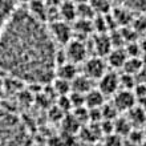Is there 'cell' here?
<instances>
[{"label": "cell", "mask_w": 146, "mask_h": 146, "mask_svg": "<svg viewBox=\"0 0 146 146\" xmlns=\"http://www.w3.org/2000/svg\"><path fill=\"white\" fill-rule=\"evenodd\" d=\"M123 49L126 52L127 57H141L142 56V52H141V46H139L138 41H131L125 44Z\"/></svg>", "instance_id": "cell-28"}, {"label": "cell", "mask_w": 146, "mask_h": 146, "mask_svg": "<svg viewBox=\"0 0 146 146\" xmlns=\"http://www.w3.org/2000/svg\"><path fill=\"white\" fill-rule=\"evenodd\" d=\"M92 146H105V145H104V142H101V143L94 142V143H92Z\"/></svg>", "instance_id": "cell-40"}, {"label": "cell", "mask_w": 146, "mask_h": 146, "mask_svg": "<svg viewBox=\"0 0 146 146\" xmlns=\"http://www.w3.org/2000/svg\"><path fill=\"white\" fill-rule=\"evenodd\" d=\"M142 68H143V62H142V60H141V57H127V60H126V62H125V65H123L122 70L125 73L137 76Z\"/></svg>", "instance_id": "cell-23"}, {"label": "cell", "mask_w": 146, "mask_h": 146, "mask_svg": "<svg viewBox=\"0 0 146 146\" xmlns=\"http://www.w3.org/2000/svg\"><path fill=\"white\" fill-rule=\"evenodd\" d=\"M130 27L134 29L137 33H145L146 32V16H138V17H134L133 21H131Z\"/></svg>", "instance_id": "cell-30"}, {"label": "cell", "mask_w": 146, "mask_h": 146, "mask_svg": "<svg viewBox=\"0 0 146 146\" xmlns=\"http://www.w3.org/2000/svg\"><path fill=\"white\" fill-rule=\"evenodd\" d=\"M56 105H57L58 108L61 109L64 113H70V111H72V104H70L69 94H65V96H57Z\"/></svg>", "instance_id": "cell-31"}, {"label": "cell", "mask_w": 146, "mask_h": 146, "mask_svg": "<svg viewBox=\"0 0 146 146\" xmlns=\"http://www.w3.org/2000/svg\"><path fill=\"white\" fill-rule=\"evenodd\" d=\"M61 126H62V130H64V134H69V135H74L76 133L81 130V125L72 113H66L64 115V118L61 121Z\"/></svg>", "instance_id": "cell-15"}, {"label": "cell", "mask_w": 146, "mask_h": 146, "mask_svg": "<svg viewBox=\"0 0 146 146\" xmlns=\"http://www.w3.org/2000/svg\"><path fill=\"white\" fill-rule=\"evenodd\" d=\"M72 29L76 32L77 35L82 36V37H86L89 33L93 32V23H92V20L77 19L74 21V25H73Z\"/></svg>", "instance_id": "cell-20"}, {"label": "cell", "mask_w": 146, "mask_h": 146, "mask_svg": "<svg viewBox=\"0 0 146 146\" xmlns=\"http://www.w3.org/2000/svg\"><path fill=\"white\" fill-rule=\"evenodd\" d=\"M98 90L105 97L114 96L115 92L119 90V76L115 72H105V74L98 80Z\"/></svg>", "instance_id": "cell-6"}, {"label": "cell", "mask_w": 146, "mask_h": 146, "mask_svg": "<svg viewBox=\"0 0 146 146\" xmlns=\"http://www.w3.org/2000/svg\"><path fill=\"white\" fill-rule=\"evenodd\" d=\"M15 9V1L13 0H0V31L8 17Z\"/></svg>", "instance_id": "cell-19"}, {"label": "cell", "mask_w": 146, "mask_h": 146, "mask_svg": "<svg viewBox=\"0 0 146 146\" xmlns=\"http://www.w3.org/2000/svg\"><path fill=\"white\" fill-rule=\"evenodd\" d=\"M73 115H74V118L78 121V122L82 125L84 122L89 121V109L86 106H80V108H74L72 111H70Z\"/></svg>", "instance_id": "cell-29"}, {"label": "cell", "mask_w": 146, "mask_h": 146, "mask_svg": "<svg viewBox=\"0 0 146 146\" xmlns=\"http://www.w3.org/2000/svg\"><path fill=\"white\" fill-rule=\"evenodd\" d=\"M70 86H72V92L82 93V94H86L90 89H93L92 80L88 78L85 74H78V76L70 82Z\"/></svg>", "instance_id": "cell-16"}, {"label": "cell", "mask_w": 146, "mask_h": 146, "mask_svg": "<svg viewBox=\"0 0 146 146\" xmlns=\"http://www.w3.org/2000/svg\"><path fill=\"white\" fill-rule=\"evenodd\" d=\"M20 3H29V1H31V0H19Z\"/></svg>", "instance_id": "cell-41"}, {"label": "cell", "mask_w": 146, "mask_h": 146, "mask_svg": "<svg viewBox=\"0 0 146 146\" xmlns=\"http://www.w3.org/2000/svg\"><path fill=\"white\" fill-rule=\"evenodd\" d=\"M143 133H145V137H146V125H145V129H143Z\"/></svg>", "instance_id": "cell-42"}, {"label": "cell", "mask_w": 146, "mask_h": 146, "mask_svg": "<svg viewBox=\"0 0 146 146\" xmlns=\"http://www.w3.org/2000/svg\"><path fill=\"white\" fill-rule=\"evenodd\" d=\"M139 46H141V52H142V54L146 53V37L143 38L142 41H139Z\"/></svg>", "instance_id": "cell-37"}, {"label": "cell", "mask_w": 146, "mask_h": 146, "mask_svg": "<svg viewBox=\"0 0 146 146\" xmlns=\"http://www.w3.org/2000/svg\"><path fill=\"white\" fill-rule=\"evenodd\" d=\"M106 57H108V64L113 69H122L127 60V54L123 48H113Z\"/></svg>", "instance_id": "cell-11"}, {"label": "cell", "mask_w": 146, "mask_h": 146, "mask_svg": "<svg viewBox=\"0 0 146 146\" xmlns=\"http://www.w3.org/2000/svg\"><path fill=\"white\" fill-rule=\"evenodd\" d=\"M88 4L92 7L96 15H108L111 9L110 0H88Z\"/></svg>", "instance_id": "cell-21"}, {"label": "cell", "mask_w": 146, "mask_h": 146, "mask_svg": "<svg viewBox=\"0 0 146 146\" xmlns=\"http://www.w3.org/2000/svg\"><path fill=\"white\" fill-rule=\"evenodd\" d=\"M27 125L12 110L0 105V146H32Z\"/></svg>", "instance_id": "cell-2"}, {"label": "cell", "mask_w": 146, "mask_h": 146, "mask_svg": "<svg viewBox=\"0 0 146 146\" xmlns=\"http://www.w3.org/2000/svg\"><path fill=\"white\" fill-rule=\"evenodd\" d=\"M143 35H145V37H146V32H145V33H143Z\"/></svg>", "instance_id": "cell-43"}, {"label": "cell", "mask_w": 146, "mask_h": 146, "mask_svg": "<svg viewBox=\"0 0 146 146\" xmlns=\"http://www.w3.org/2000/svg\"><path fill=\"white\" fill-rule=\"evenodd\" d=\"M76 15L78 19H84V20H93L94 19V11L92 9V7L88 3L84 4H78L76 5Z\"/></svg>", "instance_id": "cell-25"}, {"label": "cell", "mask_w": 146, "mask_h": 146, "mask_svg": "<svg viewBox=\"0 0 146 146\" xmlns=\"http://www.w3.org/2000/svg\"><path fill=\"white\" fill-rule=\"evenodd\" d=\"M5 74H7V73H5L3 69H1V68H0V80H3V77L5 76Z\"/></svg>", "instance_id": "cell-39"}, {"label": "cell", "mask_w": 146, "mask_h": 146, "mask_svg": "<svg viewBox=\"0 0 146 146\" xmlns=\"http://www.w3.org/2000/svg\"><path fill=\"white\" fill-rule=\"evenodd\" d=\"M135 78H137V82L146 84V66H143L142 69L139 70V73L135 76Z\"/></svg>", "instance_id": "cell-35"}, {"label": "cell", "mask_w": 146, "mask_h": 146, "mask_svg": "<svg viewBox=\"0 0 146 146\" xmlns=\"http://www.w3.org/2000/svg\"><path fill=\"white\" fill-rule=\"evenodd\" d=\"M119 111L117 110L113 102L110 104H104L101 106V115H102V119H108V121H114L117 117H118Z\"/></svg>", "instance_id": "cell-27"}, {"label": "cell", "mask_w": 146, "mask_h": 146, "mask_svg": "<svg viewBox=\"0 0 146 146\" xmlns=\"http://www.w3.org/2000/svg\"><path fill=\"white\" fill-rule=\"evenodd\" d=\"M119 7L129 8L130 11H146V0H110Z\"/></svg>", "instance_id": "cell-22"}, {"label": "cell", "mask_w": 146, "mask_h": 146, "mask_svg": "<svg viewBox=\"0 0 146 146\" xmlns=\"http://www.w3.org/2000/svg\"><path fill=\"white\" fill-rule=\"evenodd\" d=\"M65 114H66V113H64V111H62L61 109L58 108L57 105L52 106V108L49 109V111H48L49 119H50V121H54V122H61L62 118H64V115H65Z\"/></svg>", "instance_id": "cell-34"}, {"label": "cell", "mask_w": 146, "mask_h": 146, "mask_svg": "<svg viewBox=\"0 0 146 146\" xmlns=\"http://www.w3.org/2000/svg\"><path fill=\"white\" fill-rule=\"evenodd\" d=\"M110 15L113 16L114 21L117 23L118 27H127L130 25L131 21H133V11H130L129 8H125V7H117L114 8L113 11H110Z\"/></svg>", "instance_id": "cell-9"}, {"label": "cell", "mask_w": 146, "mask_h": 146, "mask_svg": "<svg viewBox=\"0 0 146 146\" xmlns=\"http://www.w3.org/2000/svg\"><path fill=\"white\" fill-rule=\"evenodd\" d=\"M135 104H137V100H135V96H134V93H133V90L119 89L113 96V105L117 108L118 111L130 110Z\"/></svg>", "instance_id": "cell-7"}, {"label": "cell", "mask_w": 146, "mask_h": 146, "mask_svg": "<svg viewBox=\"0 0 146 146\" xmlns=\"http://www.w3.org/2000/svg\"><path fill=\"white\" fill-rule=\"evenodd\" d=\"M58 13H60V19L64 21L76 20V4L72 1H61V4L58 5Z\"/></svg>", "instance_id": "cell-17"}, {"label": "cell", "mask_w": 146, "mask_h": 146, "mask_svg": "<svg viewBox=\"0 0 146 146\" xmlns=\"http://www.w3.org/2000/svg\"><path fill=\"white\" fill-rule=\"evenodd\" d=\"M56 42L44 21L15 8L0 31V68L27 84H48L56 73Z\"/></svg>", "instance_id": "cell-1"}, {"label": "cell", "mask_w": 146, "mask_h": 146, "mask_svg": "<svg viewBox=\"0 0 146 146\" xmlns=\"http://www.w3.org/2000/svg\"><path fill=\"white\" fill-rule=\"evenodd\" d=\"M28 11L35 16L36 19L46 21V13H48V5L44 3V0H31L28 3Z\"/></svg>", "instance_id": "cell-14"}, {"label": "cell", "mask_w": 146, "mask_h": 146, "mask_svg": "<svg viewBox=\"0 0 146 146\" xmlns=\"http://www.w3.org/2000/svg\"><path fill=\"white\" fill-rule=\"evenodd\" d=\"M106 72V62L102 57L92 56L82 62V74L90 80H100Z\"/></svg>", "instance_id": "cell-5"}, {"label": "cell", "mask_w": 146, "mask_h": 146, "mask_svg": "<svg viewBox=\"0 0 146 146\" xmlns=\"http://www.w3.org/2000/svg\"><path fill=\"white\" fill-rule=\"evenodd\" d=\"M113 127H114L115 134L121 135V137H127V134L131 131L133 126H131L130 121L127 119V117H117L113 121Z\"/></svg>", "instance_id": "cell-18"}, {"label": "cell", "mask_w": 146, "mask_h": 146, "mask_svg": "<svg viewBox=\"0 0 146 146\" xmlns=\"http://www.w3.org/2000/svg\"><path fill=\"white\" fill-rule=\"evenodd\" d=\"M119 76V88L125 89V90H133L137 84V78L133 74H129V73L123 72L122 74H118Z\"/></svg>", "instance_id": "cell-26"}, {"label": "cell", "mask_w": 146, "mask_h": 146, "mask_svg": "<svg viewBox=\"0 0 146 146\" xmlns=\"http://www.w3.org/2000/svg\"><path fill=\"white\" fill-rule=\"evenodd\" d=\"M44 3L48 7H58L61 4V0H44Z\"/></svg>", "instance_id": "cell-36"}, {"label": "cell", "mask_w": 146, "mask_h": 146, "mask_svg": "<svg viewBox=\"0 0 146 146\" xmlns=\"http://www.w3.org/2000/svg\"><path fill=\"white\" fill-rule=\"evenodd\" d=\"M56 77L57 78H61V80H65V81H69L72 82L77 76H78V69H77V65L73 64V62L66 61L61 65H58L56 68Z\"/></svg>", "instance_id": "cell-10"}, {"label": "cell", "mask_w": 146, "mask_h": 146, "mask_svg": "<svg viewBox=\"0 0 146 146\" xmlns=\"http://www.w3.org/2000/svg\"><path fill=\"white\" fill-rule=\"evenodd\" d=\"M48 28H49L50 36L53 38V41L58 45L65 46L73 38V29L68 24V21L56 20L53 23H50V25Z\"/></svg>", "instance_id": "cell-3"}, {"label": "cell", "mask_w": 146, "mask_h": 146, "mask_svg": "<svg viewBox=\"0 0 146 146\" xmlns=\"http://www.w3.org/2000/svg\"><path fill=\"white\" fill-rule=\"evenodd\" d=\"M65 54L66 60L73 64H82L88 58V48L85 45V42L80 38H72L65 46Z\"/></svg>", "instance_id": "cell-4"}, {"label": "cell", "mask_w": 146, "mask_h": 146, "mask_svg": "<svg viewBox=\"0 0 146 146\" xmlns=\"http://www.w3.org/2000/svg\"><path fill=\"white\" fill-rule=\"evenodd\" d=\"M52 89H53V92L57 96H65V94H69L72 92V86H70L69 81L61 80V78H57V77L53 80Z\"/></svg>", "instance_id": "cell-24"}, {"label": "cell", "mask_w": 146, "mask_h": 146, "mask_svg": "<svg viewBox=\"0 0 146 146\" xmlns=\"http://www.w3.org/2000/svg\"><path fill=\"white\" fill-rule=\"evenodd\" d=\"M93 45V50H94V56H98V57H106L110 50L113 49V45H111L110 37H109V33H96L94 37H93L92 41Z\"/></svg>", "instance_id": "cell-8"}, {"label": "cell", "mask_w": 146, "mask_h": 146, "mask_svg": "<svg viewBox=\"0 0 146 146\" xmlns=\"http://www.w3.org/2000/svg\"><path fill=\"white\" fill-rule=\"evenodd\" d=\"M72 3H74L76 5H78V4H84V3H88V0H70Z\"/></svg>", "instance_id": "cell-38"}, {"label": "cell", "mask_w": 146, "mask_h": 146, "mask_svg": "<svg viewBox=\"0 0 146 146\" xmlns=\"http://www.w3.org/2000/svg\"><path fill=\"white\" fill-rule=\"evenodd\" d=\"M127 119L133 127H139L146 125V110L135 104L130 110H127Z\"/></svg>", "instance_id": "cell-12"}, {"label": "cell", "mask_w": 146, "mask_h": 146, "mask_svg": "<svg viewBox=\"0 0 146 146\" xmlns=\"http://www.w3.org/2000/svg\"><path fill=\"white\" fill-rule=\"evenodd\" d=\"M104 145L105 146H122L123 145V138L121 135L111 133V134L105 135L104 139Z\"/></svg>", "instance_id": "cell-33"}, {"label": "cell", "mask_w": 146, "mask_h": 146, "mask_svg": "<svg viewBox=\"0 0 146 146\" xmlns=\"http://www.w3.org/2000/svg\"><path fill=\"white\" fill-rule=\"evenodd\" d=\"M104 104H105V96L97 88L90 89L85 94V106L88 109L101 108Z\"/></svg>", "instance_id": "cell-13"}, {"label": "cell", "mask_w": 146, "mask_h": 146, "mask_svg": "<svg viewBox=\"0 0 146 146\" xmlns=\"http://www.w3.org/2000/svg\"><path fill=\"white\" fill-rule=\"evenodd\" d=\"M70 104H72V110L74 108H80V106H85V94L77 92H70L69 93Z\"/></svg>", "instance_id": "cell-32"}, {"label": "cell", "mask_w": 146, "mask_h": 146, "mask_svg": "<svg viewBox=\"0 0 146 146\" xmlns=\"http://www.w3.org/2000/svg\"><path fill=\"white\" fill-rule=\"evenodd\" d=\"M32 146H33V145H32Z\"/></svg>", "instance_id": "cell-44"}]
</instances>
